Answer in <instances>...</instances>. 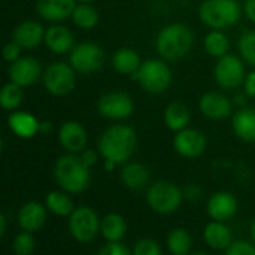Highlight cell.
I'll return each instance as SVG.
<instances>
[{"instance_id": "cell-1", "label": "cell", "mask_w": 255, "mask_h": 255, "mask_svg": "<svg viewBox=\"0 0 255 255\" xmlns=\"http://www.w3.org/2000/svg\"><path fill=\"white\" fill-rule=\"evenodd\" d=\"M137 145L136 131L124 124H117L106 128L99 140V151L105 161L126 164L134 154Z\"/></svg>"}, {"instance_id": "cell-2", "label": "cell", "mask_w": 255, "mask_h": 255, "mask_svg": "<svg viewBox=\"0 0 255 255\" xmlns=\"http://www.w3.org/2000/svg\"><path fill=\"white\" fill-rule=\"evenodd\" d=\"M194 45L193 30L182 22H172L164 25L155 40L158 54L167 61L182 60Z\"/></svg>"}, {"instance_id": "cell-3", "label": "cell", "mask_w": 255, "mask_h": 255, "mask_svg": "<svg viewBox=\"0 0 255 255\" xmlns=\"http://www.w3.org/2000/svg\"><path fill=\"white\" fill-rule=\"evenodd\" d=\"M54 178L61 190L70 194L85 191L91 181L90 167L82 161L81 155L66 154L61 155L54 166Z\"/></svg>"}, {"instance_id": "cell-4", "label": "cell", "mask_w": 255, "mask_h": 255, "mask_svg": "<svg viewBox=\"0 0 255 255\" xmlns=\"http://www.w3.org/2000/svg\"><path fill=\"white\" fill-rule=\"evenodd\" d=\"M199 18L214 30L235 25L241 18L238 0H205L199 7Z\"/></svg>"}, {"instance_id": "cell-5", "label": "cell", "mask_w": 255, "mask_h": 255, "mask_svg": "<svg viewBox=\"0 0 255 255\" xmlns=\"http://www.w3.org/2000/svg\"><path fill=\"white\" fill-rule=\"evenodd\" d=\"M133 78L145 91L151 94H161L172 84V72L169 66L163 60L155 58L143 61Z\"/></svg>"}, {"instance_id": "cell-6", "label": "cell", "mask_w": 255, "mask_h": 255, "mask_svg": "<svg viewBox=\"0 0 255 255\" xmlns=\"http://www.w3.org/2000/svg\"><path fill=\"white\" fill-rule=\"evenodd\" d=\"M184 199V191L173 182L158 181L152 184L146 193V202L149 208L161 215L173 214L179 209Z\"/></svg>"}, {"instance_id": "cell-7", "label": "cell", "mask_w": 255, "mask_h": 255, "mask_svg": "<svg viewBox=\"0 0 255 255\" xmlns=\"http://www.w3.org/2000/svg\"><path fill=\"white\" fill-rule=\"evenodd\" d=\"M70 66L75 72L82 75H91L99 72L105 64V51L93 42H84L76 45L69 55Z\"/></svg>"}, {"instance_id": "cell-8", "label": "cell", "mask_w": 255, "mask_h": 255, "mask_svg": "<svg viewBox=\"0 0 255 255\" xmlns=\"http://www.w3.org/2000/svg\"><path fill=\"white\" fill-rule=\"evenodd\" d=\"M100 223L97 214L90 206H81L69 217V232L78 242L88 244L100 232Z\"/></svg>"}, {"instance_id": "cell-9", "label": "cell", "mask_w": 255, "mask_h": 255, "mask_svg": "<svg viewBox=\"0 0 255 255\" xmlns=\"http://www.w3.org/2000/svg\"><path fill=\"white\" fill-rule=\"evenodd\" d=\"M42 81L48 93L63 97L75 88V69L66 63H52L43 70Z\"/></svg>"}, {"instance_id": "cell-10", "label": "cell", "mask_w": 255, "mask_h": 255, "mask_svg": "<svg viewBox=\"0 0 255 255\" xmlns=\"http://www.w3.org/2000/svg\"><path fill=\"white\" fill-rule=\"evenodd\" d=\"M214 76L217 84L224 90H236L245 81V66L242 60L233 54H226L221 57L214 69Z\"/></svg>"}, {"instance_id": "cell-11", "label": "cell", "mask_w": 255, "mask_h": 255, "mask_svg": "<svg viewBox=\"0 0 255 255\" xmlns=\"http://www.w3.org/2000/svg\"><path fill=\"white\" fill-rule=\"evenodd\" d=\"M99 114L108 120H126L133 114L134 103L124 91L105 93L97 103Z\"/></svg>"}, {"instance_id": "cell-12", "label": "cell", "mask_w": 255, "mask_h": 255, "mask_svg": "<svg viewBox=\"0 0 255 255\" xmlns=\"http://www.w3.org/2000/svg\"><path fill=\"white\" fill-rule=\"evenodd\" d=\"M175 151L185 158H197L206 149V137L196 128H184L175 134Z\"/></svg>"}, {"instance_id": "cell-13", "label": "cell", "mask_w": 255, "mask_h": 255, "mask_svg": "<svg viewBox=\"0 0 255 255\" xmlns=\"http://www.w3.org/2000/svg\"><path fill=\"white\" fill-rule=\"evenodd\" d=\"M9 78L19 87H31L42 73V66L34 57H19L9 66Z\"/></svg>"}, {"instance_id": "cell-14", "label": "cell", "mask_w": 255, "mask_h": 255, "mask_svg": "<svg viewBox=\"0 0 255 255\" xmlns=\"http://www.w3.org/2000/svg\"><path fill=\"white\" fill-rule=\"evenodd\" d=\"M199 108H200L202 114L205 117H208L209 120L221 121V120H226L227 117H230L233 105H232L230 99L227 96H224L223 93L209 91L202 96V99L199 102Z\"/></svg>"}, {"instance_id": "cell-15", "label": "cell", "mask_w": 255, "mask_h": 255, "mask_svg": "<svg viewBox=\"0 0 255 255\" xmlns=\"http://www.w3.org/2000/svg\"><path fill=\"white\" fill-rule=\"evenodd\" d=\"M58 140L61 146L70 154H79L87 146V131L76 121H66L58 131Z\"/></svg>"}, {"instance_id": "cell-16", "label": "cell", "mask_w": 255, "mask_h": 255, "mask_svg": "<svg viewBox=\"0 0 255 255\" xmlns=\"http://www.w3.org/2000/svg\"><path fill=\"white\" fill-rule=\"evenodd\" d=\"M238 212V200L232 193L220 191L211 196L208 202V214L214 221L224 223L232 220Z\"/></svg>"}, {"instance_id": "cell-17", "label": "cell", "mask_w": 255, "mask_h": 255, "mask_svg": "<svg viewBox=\"0 0 255 255\" xmlns=\"http://www.w3.org/2000/svg\"><path fill=\"white\" fill-rule=\"evenodd\" d=\"M46 30L39 24L37 21L27 19L16 25L13 31V40L22 48V49H33L40 45L42 40H45Z\"/></svg>"}, {"instance_id": "cell-18", "label": "cell", "mask_w": 255, "mask_h": 255, "mask_svg": "<svg viewBox=\"0 0 255 255\" xmlns=\"http://www.w3.org/2000/svg\"><path fill=\"white\" fill-rule=\"evenodd\" d=\"M76 0H37V13L46 21H63L72 16Z\"/></svg>"}, {"instance_id": "cell-19", "label": "cell", "mask_w": 255, "mask_h": 255, "mask_svg": "<svg viewBox=\"0 0 255 255\" xmlns=\"http://www.w3.org/2000/svg\"><path fill=\"white\" fill-rule=\"evenodd\" d=\"M46 221V208L37 202L25 203L18 214V224L24 232L34 233L43 227Z\"/></svg>"}, {"instance_id": "cell-20", "label": "cell", "mask_w": 255, "mask_h": 255, "mask_svg": "<svg viewBox=\"0 0 255 255\" xmlns=\"http://www.w3.org/2000/svg\"><path fill=\"white\" fill-rule=\"evenodd\" d=\"M121 181L131 191H140L151 181L149 169L142 163H126L121 169Z\"/></svg>"}, {"instance_id": "cell-21", "label": "cell", "mask_w": 255, "mask_h": 255, "mask_svg": "<svg viewBox=\"0 0 255 255\" xmlns=\"http://www.w3.org/2000/svg\"><path fill=\"white\" fill-rule=\"evenodd\" d=\"M45 43L54 54H66L75 48L73 34L64 25H51L45 33Z\"/></svg>"}, {"instance_id": "cell-22", "label": "cell", "mask_w": 255, "mask_h": 255, "mask_svg": "<svg viewBox=\"0 0 255 255\" xmlns=\"http://www.w3.org/2000/svg\"><path fill=\"white\" fill-rule=\"evenodd\" d=\"M7 126L13 131V134L22 139L33 137L36 133H39V128H40V123L36 120V117H33L28 112H21V111L12 112L7 117Z\"/></svg>"}, {"instance_id": "cell-23", "label": "cell", "mask_w": 255, "mask_h": 255, "mask_svg": "<svg viewBox=\"0 0 255 255\" xmlns=\"http://www.w3.org/2000/svg\"><path fill=\"white\" fill-rule=\"evenodd\" d=\"M203 239L212 250H227L233 244L230 229L224 223L218 221H212L205 227Z\"/></svg>"}, {"instance_id": "cell-24", "label": "cell", "mask_w": 255, "mask_h": 255, "mask_svg": "<svg viewBox=\"0 0 255 255\" xmlns=\"http://www.w3.org/2000/svg\"><path fill=\"white\" fill-rule=\"evenodd\" d=\"M233 130L245 142H255V108H244L233 117Z\"/></svg>"}, {"instance_id": "cell-25", "label": "cell", "mask_w": 255, "mask_h": 255, "mask_svg": "<svg viewBox=\"0 0 255 255\" xmlns=\"http://www.w3.org/2000/svg\"><path fill=\"white\" fill-rule=\"evenodd\" d=\"M140 57L136 51L130 48H121L118 49L112 57V66L114 69L121 75H134L140 67Z\"/></svg>"}, {"instance_id": "cell-26", "label": "cell", "mask_w": 255, "mask_h": 255, "mask_svg": "<svg viewBox=\"0 0 255 255\" xmlns=\"http://www.w3.org/2000/svg\"><path fill=\"white\" fill-rule=\"evenodd\" d=\"M190 118H191L190 111L182 102H173L164 111V123H166L167 128H170L172 131H176V133L187 128Z\"/></svg>"}, {"instance_id": "cell-27", "label": "cell", "mask_w": 255, "mask_h": 255, "mask_svg": "<svg viewBox=\"0 0 255 255\" xmlns=\"http://www.w3.org/2000/svg\"><path fill=\"white\" fill-rule=\"evenodd\" d=\"M127 232L124 218L118 214H108L100 223V233L108 242H120Z\"/></svg>"}, {"instance_id": "cell-28", "label": "cell", "mask_w": 255, "mask_h": 255, "mask_svg": "<svg viewBox=\"0 0 255 255\" xmlns=\"http://www.w3.org/2000/svg\"><path fill=\"white\" fill-rule=\"evenodd\" d=\"M45 205L46 209L57 217H70L75 211L72 199L63 191H51L45 199Z\"/></svg>"}, {"instance_id": "cell-29", "label": "cell", "mask_w": 255, "mask_h": 255, "mask_svg": "<svg viewBox=\"0 0 255 255\" xmlns=\"http://www.w3.org/2000/svg\"><path fill=\"white\" fill-rule=\"evenodd\" d=\"M193 247V239L185 229H173L167 236V248L172 255H188Z\"/></svg>"}, {"instance_id": "cell-30", "label": "cell", "mask_w": 255, "mask_h": 255, "mask_svg": "<svg viewBox=\"0 0 255 255\" xmlns=\"http://www.w3.org/2000/svg\"><path fill=\"white\" fill-rule=\"evenodd\" d=\"M72 19L78 27H81L84 30H90L97 25L99 12L90 3H79V4H76L75 10L72 13Z\"/></svg>"}, {"instance_id": "cell-31", "label": "cell", "mask_w": 255, "mask_h": 255, "mask_svg": "<svg viewBox=\"0 0 255 255\" xmlns=\"http://www.w3.org/2000/svg\"><path fill=\"white\" fill-rule=\"evenodd\" d=\"M229 46H230L229 39L221 30H212L205 37V49L211 57H217V58L224 57L229 51Z\"/></svg>"}, {"instance_id": "cell-32", "label": "cell", "mask_w": 255, "mask_h": 255, "mask_svg": "<svg viewBox=\"0 0 255 255\" xmlns=\"http://www.w3.org/2000/svg\"><path fill=\"white\" fill-rule=\"evenodd\" d=\"M24 100V93H22V87H19L15 82H9L6 85H3V88L0 90V105L3 109L6 111H15L21 106Z\"/></svg>"}, {"instance_id": "cell-33", "label": "cell", "mask_w": 255, "mask_h": 255, "mask_svg": "<svg viewBox=\"0 0 255 255\" xmlns=\"http://www.w3.org/2000/svg\"><path fill=\"white\" fill-rule=\"evenodd\" d=\"M239 51L242 58L255 67V30L244 33L239 40Z\"/></svg>"}, {"instance_id": "cell-34", "label": "cell", "mask_w": 255, "mask_h": 255, "mask_svg": "<svg viewBox=\"0 0 255 255\" xmlns=\"http://www.w3.org/2000/svg\"><path fill=\"white\" fill-rule=\"evenodd\" d=\"M12 247L16 255H31L34 251V238L31 233L22 230V233L15 236Z\"/></svg>"}, {"instance_id": "cell-35", "label": "cell", "mask_w": 255, "mask_h": 255, "mask_svg": "<svg viewBox=\"0 0 255 255\" xmlns=\"http://www.w3.org/2000/svg\"><path fill=\"white\" fill-rule=\"evenodd\" d=\"M133 255H161V248L152 239H140L134 244Z\"/></svg>"}, {"instance_id": "cell-36", "label": "cell", "mask_w": 255, "mask_h": 255, "mask_svg": "<svg viewBox=\"0 0 255 255\" xmlns=\"http://www.w3.org/2000/svg\"><path fill=\"white\" fill-rule=\"evenodd\" d=\"M226 255H255V247L247 241H238L226 250Z\"/></svg>"}, {"instance_id": "cell-37", "label": "cell", "mask_w": 255, "mask_h": 255, "mask_svg": "<svg viewBox=\"0 0 255 255\" xmlns=\"http://www.w3.org/2000/svg\"><path fill=\"white\" fill-rule=\"evenodd\" d=\"M97 255H133L121 242H108Z\"/></svg>"}, {"instance_id": "cell-38", "label": "cell", "mask_w": 255, "mask_h": 255, "mask_svg": "<svg viewBox=\"0 0 255 255\" xmlns=\"http://www.w3.org/2000/svg\"><path fill=\"white\" fill-rule=\"evenodd\" d=\"M21 46L15 42V40H12V42H9V43H6L4 45V48H3V57H4V60L7 61V63H13V61H16L21 55Z\"/></svg>"}, {"instance_id": "cell-39", "label": "cell", "mask_w": 255, "mask_h": 255, "mask_svg": "<svg viewBox=\"0 0 255 255\" xmlns=\"http://www.w3.org/2000/svg\"><path fill=\"white\" fill-rule=\"evenodd\" d=\"M244 85H245V94L251 99H255V70L247 75Z\"/></svg>"}, {"instance_id": "cell-40", "label": "cell", "mask_w": 255, "mask_h": 255, "mask_svg": "<svg viewBox=\"0 0 255 255\" xmlns=\"http://www.w3.org/2000/svg\"><path fill=\"white\" fill-rule=\"evenodd\" d=\"M81 158H82V161H84L88 167H91V166L96 164V161H97V154H96V151H93V149H85V151H82Z\"/></svg>"}, {"instance_id": "cell-41", "label": "cell", "mask_w": 255, "mask_h": 255, "mask_svg": "<svg viewBox=\"0 0 255 255\" xmlns=\"http://www.w3.org/2000/svg\"><path fill=\"white\" fill-rule=\"evenodd\" d=\"M200 196V188L197 187V185H188L185 190H184V197H187V199H193V200H196L197 197Z\"/></svg>"}, {"instance_id": "cell-42", "label": "cell", "mask_w": 255, "mask_h": 255, "mask_svg": "<svg viewBox=\"0 0 255 255\" xmlns=\"http://www.w3.org/2000/svg\"><path fill=\"white\" fill-rule=\"evenodd\" d=\"M245 15L255 24V0L245 1Z\"/></svg>"}, {"instance_id": "cell-43", "label": "cell", "mask_w": 255, "mask_h": 255, "mask_svg": "<svg viewBox=\"0 0 255 255\" xmlns=\"http://www.w3.org/2000/svg\"><path fill=\"white\" fill-rule=\"evenodd\" d=\"M247 94H236L235 96V103L239 105V106H245L247 105Z\"/></svg>"}, {"instance_id": "cell-44", "label": "cell", "mask_w": 255, "mask_h": 255, "mask_svg": "<svg viewBox=\"0 0 255 255\" xmlns=\"http://www.w3.org/2000/svg\"><path fill=\"white\" fill-rule=\"evenodd\" d=\"M6 235V217L0 214V236Z\"/></svg>"}, {"instance_id": "cell-45", "label": "cell", "mask_w": 255, "mask_h": 255, "mask_svg": "<svg viewBox=\"0 0 255 255\" xmlns=\"http://www.w3.org/2000/svg\"><path fill=\"white\" fill-rule=\"evenodd\" d=\"M40 133L46 134V133H51V124L49 123H40V128H39Z\"/></svg>"}, {"instance_id": "cell-46", "label": "cell", "mask_w": 255, "mask_h": 255, "mask_svg": "<svg viewBox=\"0 0 255 255\" xmlns=\"http://www.w3.org/2000/svg\"><path fill=\"white\" fill-rule=\"evenodd\" d=\"M251 236H253V241L255 242V220L253 221V226H251Z\"/></svg>"}, {"instance_id": "cell-47", "label": "cell", "mask_w": 255, "mask_h": 255, "mask_svg": "<svg viewBox=\"0 0 255 255\" xmlns=\"http://www.w3.org/2000/svg\"><path fill=\"white\" fill-rule=\"evenodd\" d=\"M76 1H79V3H91L93 0H76Z\"/></svg>"}, {"instance_id": "cell-48", "label": "cell", "mask_w": 255, "mask_h": 255, "mask_svg": "<svg viewBox=\"0 0 255 255\" xmlns=\"http://www.w3.org/2000/svg\"><path fill=\"white\" fill-rule=\"evenodd\" d=\"M193 255H208V254H205V253H196V254H193Z\"/></svg>"}]
</instances>
